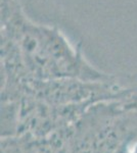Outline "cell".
Here are the masks:
<instances>
[{
	"instance_id": "1",
	"label": "cell",
	"mask_w": 137,
	"mask_h": 153,
	"mask_svg": "<svg viewBox=\"0 0 137 153\" xmlns=\"http://www.w3.org/2000/svg\"><path fill=\"white\" fill-rule=\"evenodd\" d=\"M1 68L4 83L22 81H106L58 28L29 19L19 0H0Z\"/></svg>"
}]
</instances>
